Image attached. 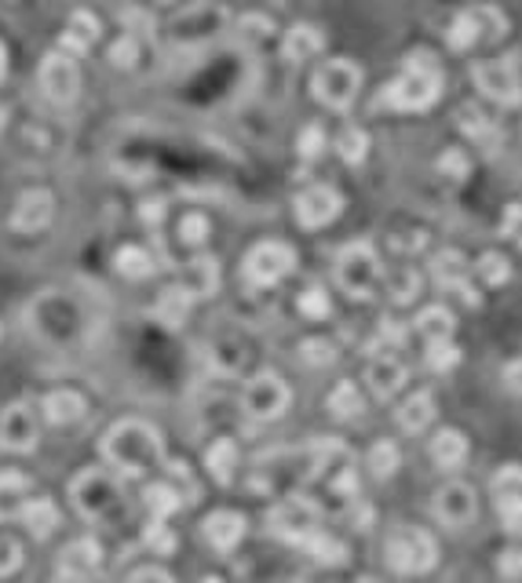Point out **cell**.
I'll use <instances>...</instances> for the list:
<instances>
[{"label":"cell","mask_w":522,"mask_h":583,"mask_svg":"<svg viewBox=\"0 0 522 583\" xmlns=\"http://www.w3.org/2000/svg\"><path fill=\"white\" fill-rule=\"evenodd\" d=\"M99 453L117 478H147L158 463H165V437L147 419H117L99 437Z\"/></svg>","instance_id":"6da1fadb"},{"label":"cell","mask_w":522,"mask_h":583,"mask_svg":"<svg viewBox=\"0 0 522 583\" xmlns=\"http://www.w3.org/2000/svg\"><path fill=\"white\" fill-rule=\"evenodd\" d=\"M70 503L88 525L117 528L128 522V493L125 478H117L110 467H85L70 482Z\"/></svg>","instance_id":"7a4b0ae2"},{"label":"cell","mask_w":522,"mask_h":583,"mask_svg":"<svg viewBox=\"0 0 522 583\" xmlns=\"http://www.w3.org/2000/svg\"><path fill=\"white\" fill-rule=\"evenodd\" d=\"M442 88H446V73H442L439 59L432 51H413V56L402 62V73L395 81L381 88V106L398 113H421L439 102Z\"/></svg>","instance_id":"3957f363"},{"label":"cell","mask_w":522,"mask_h":583,"mask_svg":"<svg viewBox=\"0 0 522 583\" xmlns=\"http://www.w3.org/2000/svg\"><path fill=\"white\" fill-rule=\"evenodd\" d=\"M504 33H508L504 11L493 8V4H475V8H461L450 19L446 45L456 51V56H467V51H475V48L498 45Z\"/></svg>","instance_id":"277c9868"},{"label":"cell","mask_w":522,"mask_h":583,"mask_svg":"<svg viewBox=\"0 0 522 583\" xmlns=\"http://www.w3.org/2000/svg\"><path fill=\"white\" fill-rule=\"evenodd\" d=\"M333 274H336V285H341L351 299H373L384 277L381 256H376V248L370 241H351L336 251Z\"/></svg>","instance_id":"5b68a950"},{"label":"cell","mask_w":522,"mask_h":583,"mask_svg":"<svg viewBox=\"0 0 522 583\" xmlns=\"http://www.w3.org/2000/svg\"><path fill=\"white\" fill-rule=\"evenodd\" d=\"M384 559H387V565L395 569L398 576H424V573H432V569H435L439 547H435V540L424 533V528L398 525L395 533L387 536Z\"/></svg>","instance_id":"8992f818"},{"label":"cell","mask_w":522,"mask_h":583,"mask_svg":"<svg viewBox=\"0 0 522 583\" xmlns=\"http://www.w3.org/2000/svg\"><path fill=\"white\" fill-rule=\"evenodd\" d=\"M358 88H362V70L351 59H325L315 70V77H311L315 99L325 110H336V113L351 110V102L358 99Z\"/></svg>","instance_id":"52a82bcc"},{"label":"cell","mask_w":522,"mask_h":583,"mask_svg":"<svg viewBox=\"0 0 522 583\" xmlns=\"http://www.w3.org/2000/svg\"><path fill=\"white\" fill-rule=\"evenodd\" d=\"M472 81L486 99L501 106H522V56L472 62Z\"/></svg>","instance_id":"ba28073f"},{"label":"cell","mask_w":522,"mask_h":583,"mask_svg":"<svg viewBox=\"0 0 522 583\" xmlns=\"http://www.w3.org/2000/svg\"><path fill=\"white\" fill-rule=\"evenodd\" d=\"M296 270V248L285 241H259L249 248V256L242 263L245 281L253 288H270L285 281Z\"/></svg>","instance_id":"9c48e42d"},{"label":"cell","mask_w":522,"mask_h":583,"mask_svg":"<svg viewBox=\"0 0 522 583\" xmlns=\"http://www.w3.org/2000/svg\"><path fill=\"white\" fill-rule=\"evenodd\" d=\"M289 383L278 373H256L242 391V413L253 423H270L289 408Z\"/></svg>","instance_id":"30bf717a"},{"label":"cell","mask_w":522,"mask_h":583,"mask_svg":"<svg viewBox=\"0 0 522 583\" xmlns=\"http://www.w3.org/2000/svg\"><path fill=\"white\" fill-rule=\"evenodd\" d=\"M267 528L293 547H304V540L318 533V507L304 496H289L267 514Z\"/></svg>","instance_id":"8fae6325"},{"label":"cell","mask_w":522,"mask_h":583,"mask_svg":"<svg viewBox=\"0 0 522 583\" xmlns=\"http://www.w3.org/2000/svg\"><path fill=\"white\" fill-rule=\"evenodd\" d=\"M37 442H41V419H37V408L19 397L0 413V453L26 456L33 453Z\"/></svg>","instance_id":"7c38bea8"},{"label":"cell","mask_w":522,"mask_h":583,"mask_svg":"<svg viewBox=\"0 0 522 583\" xmlns=\"http://www.w3.org/2000/svg\"><path fill=\"white\" fill-rule=\"evenodd\" d=\"M472 263H467L461 251L456 248H446V251H439V256L432 259V277H435V285L446 292V296H456V299H464L467 307H479L482 296H479V288L472 285Z\"/></svg>","instance_id":"4fadbf2b"},{"label":"cell","mask_w":522,"mask_h":583,"mask_svg":"<svg viewBox=\"0 0 522 583\" xmlns=\"http://www.w3.org/2000/svg\"><path fill=\"white\" fill-rule=\"evenodd\" d=\"M344 211V197L341 190L325 187V182H315V187L299 190L296 201H293V216L304 230H322Z\"/></svg>","instance_id":"5bb4252c"},{"label":"cell","mask_w":522,"mask_h":583,"mask_svg":"<svg viewBox=\"0 0 522 583\" xmlns=\"http://www.w3.org/2000/svg\"><path fill=\"white\" fill-rule=\"evenodd\" d=\"M41 91L56 102V106H70L81 96V66L77 59L62 56V51H51L41 62Z\"/></svg>","instance_id":"9a60e30c"},{"label":"cell","mask_w":522,"mask_h":583,"mask_svg":"<svg viewBox=\"0 0 522 583\" xmlns=\"http://www.w3.org/2000/svg\"><path fill=\"white\" fill-rule=\"evenodd\" d=\"M432 511H435V518L446 525V528H461L467 522H475V514H479V496H475V488L472 485H464V482H450V485H442L435 500H432Z\"/></svg>","instance_id":"2e32d148"},{"label":"cell","mask_w":522,"mask_h":583,"mask_svg":"<svg viewBox=\"0 0 522 583\" xmlns=\"http://www.w3.org/2000/svg\"><path fill=\"white\" fill-rule=\"evenodd\" d=\"M56 219V197L48 190H26L11 208V227L19 234H37Z\"/></svg>","instance_id":"e0dca14e"},{"label":"cell","mask_w":522,"mask_h":583,"mask_svg":"<svg viewBox=\"0 0 522 583\" xmlns=\"http://www.w3.org/2000/svg\"><path fill=\"white\" fill-rule=\"evenodd\" d=\"M406 379H410L406 365H402L398 357L387 354V350L373 354L370 368H365V383H370V391H373L376 397H381V402H387V397H395L402 387H406Z\"/></svg>","instance_id":"ac0fdd59"},{"label":"cell","mask_w":522,"mask_h":583,"mask_svg":"<svg viewBox=\"0 0 522 583\" xmlns=\"http://www.w3.org/2000/svg\"><path fill=\"white\" fill-rule=\"evenodd\" d=\"M16 518L26 525V533H30L33 540H51L62 525V514L51 496H26Z\"/></svg>","instance_id":"d6986e66"},{"label":"cell","mask_w":522,"mask_h":583,"mask_svg":"<svg viewBox=\"0 0 522 583\" xmlns=\"http://www.w3.org/2000/svg\"><path fill=\"white\" fill-rule=\"evenodd\" d=\"M245 536V518L238 511H213L201 522V540L213 547L216 554H230Z\"/></svg>","instance_id":"ffe728a7"},{"label":"cell","mask_w":522,"mask_h":583,"mask_svg":"<svg viewBox=\"0 0 522 583\" xmlns=\"http://www.w3.org/2000/svg\"><path fill=\"white\" fill-rule=\"evenodd\" d=\"M41 416L51 427H73V423H81L88 416V402L81 391H70V387H59L45 394L41 402Z\"/></svg>","instance_id":"44dd1931"},{"label":"cell","mask_w":522,"mask_h":583,"mask_svg":"<svg viewBox=\"0 0 522 583\" xmlns=\"http://www.w3.org/2000/svg\"><path fill=\"white\" fill-rule=\"evenodd\" d=\"M99 565H102V547L91 536H81V540H73L59 551L56 573H73V576L91 580L99 573Z\"/></svg>","instance_id":"7402d4cb"},{"label":"cell","mask_w":522,"mask_h":583,"mask_svg":"<svg viewBox=\"0 0 522 583\" xmlns=\"http://www.w3.org/2000/svg\"><path fill=\"white\" fill-rule=\"evenodd\" d=\"M99 41V19L91 16V11H85V8H77L73 16L67 19V30H62V56H70V59H81L85 51Z\"/></svg>","instance_id":"603a6c76"},{"label":"cell","mask_w":522,"mask_h":583,"mask_svg":"<svg viewBox=\"0 0 522 583\" xmlns=\"http://www.w3.org/2000/svg\"><path fill=\"white\" fill-rule=\"evenodd\" d=\"M456 125H461V131L479 146V150H486V154H498L501 150V142H504L501 128L493 125L482 110H475V106H464V110L456 113Z\"/></svg>","instance_id":"cb8c5ba5"},{"label":"cell","mask_w":522,"mask_h":583,"mask_svg":"<svg viewBox=\"0 0 522 583\" xmlns=\"http://www.w3.org/2000/svg\"><path fill=\"white\" fill-rule=\"evenodd\" d=\"M179 288L187 292V296H190L194 303L216 296V288H219V263H216L213 256H198L187 270H183Z\"/></svg>","instance_id":"d4e9b609"},{"label":"cell","mask_w":522,"mask_h":583,"mask_svg":"<svg viewBox=\"0 0 522 583\" xmlns=\"http://www.w3.org/2000/svg\"><path fill=\"white\" fill-rule=\"evenodd\" d=\"M322 48H325L322 30L318 26H307V22L293 26V30L282 37V59L285 62H311Z\"/></svg>","instance_id":"484cf974"},{"label":"cell","mask_w":522,"mask_h":583,"mask_svg":"<svg viewBox=\"0 0 522 583\" xmlns=\"http://www.w3.org/2000/svg\"><path fill=\"white\" fill-rule=\"evenodd\" d=\"M238 442L234 437H216L213 445L205 448V471L213 474L219 485H234V474H238Z\"/></svg>","instance_id":"4316f807"},{"label":"cell","mask_w":522,"mask_h":583,"mask_svg":"<svg viewBox=\"0 0 522 583\" xmlns=\"http://www.w3.org/2000/svg\"><path fill=\"white\" fill-rule=\"evenodd\" d=\"M435 413H439V408H435L432 391H416V394H410L406 402L398 405L395 419H398V427L406 434H421L424 427H432Z\"/></svg>","instance_id":"83f0119b"},{"label":"cell","mask_w":522,"mask_h":583,"mask_svg":"<svg viewBox=\"0 0 522 583\" xmlns=\"http://www.w3.org/2000/svg\"><path fill=\"white\" fill-rule=\"evenodd\" d=\"M427 453H432L435 467H442V471H456V467H461V463L467 460V437H464L461 431L446 427V431H439V434L432 437V445H427Z\"/></svg>","instance_id":"f1b7e54d"},{"label":"cell","mask_w":522,"mask_h":583,"mask_svg":"<svg viewBox=\"0 0 522 583\" xmlns=\"http://www.w3.org/2000/svg\"><path fill=\"white\" fill-rule=\"evenodd\" d=\"M114 270L128 277V281H147V277L158 274V259H154L142 245H125V248H117Z\"/></svg>","instance_id":"f546056e"},{"label":"cell","mask_w":522,"mask_h":583,"mask_svg":"<svg viewBox=\"0 0 522 583\" xmlns=\"http://www.w3.org/2000/svg\"><path fill=\"white\" fill-rule=\"evenodd\" d=\"M30 474L26 471H0V525L16 518L22 500L30 496Z\"/></svg>","instance_id":"4dcf8cb0"},{"label":"cell","mask_w":522,"mask_h":583,"mask_svg":"<svg viewBox=\"0 0 522 583\" xmlns=\"http://www.w3.org/2000/svg\"><path fill=\"white\" fill-rule=\"evenodd\" d=\"M142 503H147L154 522H168L183 507V493L173 482H150L147 488H142Z\"/></svg>","instance_id":"1f68e13d"},{"label":"cell","mask_w":522,"mask_h":583,"mask_svg":"<svg viewBox=\"0 0 522 583\" xmlns=\"http://www.w3.org/2000/svg\"><path fill=\"white\" fill-rule=\"evenodd\" d=\"M190 307H194V299H190L179 285H173V288H165L161 296H158V307H154V317H158V322H161L165 328H179V325L190 317Z\"/></svg>","instance_id":"d6a6232c"},{"label":"cell","mask_w":522,"mask_h":583,"mask_svg":"<svg viewBox=\"0 0 522 583\" xmlns=\"http://www.w3.org/2000/svg\"><path fill=\"white\" fill-rule=\"evenodd\" d=\"M453 328H456V317L446 307H424L416 314V333L424 336V343H442V339H453Z\"/></svg>","instance_id":"836d02e7"},{"label":"cell","mask_w":522,"mask_h":583,"mask_svg":"<svg viewBox=\"0 0 522 583\" xmlns=\"http://www.w3.org/2000/svg\"><path fill=\"white\" fill-rule=\"evenodd\" d=\"M325 408H329V416L336 419H358L365 413V402H362V391H358V383H351V379H341L333 387L329 394V402H325Z\"/></svg>","instance_id":"e575fe53"},{"label":"cell","mask_w":522,"mask_h":583,"mask_svg":"<svg viewBox=\"0 0 522 583\" xmlns=\"http://www.w3.org/2000/svg\"><path fill=\"white\" fill-rule=\"evenodd\" d=\"M299 551H307L311 559L322 562V565H344L347 562V547H344V543L336 540V536H325L322 528H318V533H311Z\"/></svg>","instance_id":"d590c367"},{"label":"cell","mask_w":522,"mask_h":583,"mask_svg":"<svg viewBox=\"0 0 522 583\" xmlns=\"http://www.w3.org/2000/svg\"><path fill=\"white\" fill-rule=\"evenodd\" d=\"M475 274L479 281H486L490 288H501L512 281V259H508L504 251H482L475 263Z\"/></svg>","instance_id":"8d00e7d4"},{"label":"cell","mask_w":522,"mask_h":583,"mask_svg":"<svg viewBox=\"0 0 522 583\" xmlns=\"http://www.w3.org/2000/svg\"><path fill=\"white\" fill-rule=\"evenodd\" d=\"M296 310L304 314L307 322H325V317L333 314L329 288H325V285H307V288L296 296Z\"/></svg>","instance_id":"74e56055"},{"label":"cell","mask_w":522,"mask_h":583,"mask_svg":"<svg viewBox=\"0 0 522 583\" xmlns=\"http://www.w3.org/2000/svg\"><path fill=\"white\" fill-rule=\"evenodd\" d=\"M336 154H341L344 165H362L365 154H370V136L358 125H347L341 136H336Z\"/></svg>","instance_id":"f35d334b"},{"label":"cell","mask_w":522,"mask_h":583,"mask_svg":"<svg viewBox=\"0 0 522 583\" xmlns=\"http://www.w3.org/2000/svg\"><path fill=\"white\" fill-rule=\"evenodd\" d=\"M490 493L493 503H508V500H522V467L519 463H508L490 478Z\"/></svg>","instance_id":"ab89813d"},{"label":"cell","mask_w":522,"mask_h":583,"mask_svg":"<svg viewBox=\"0 0 522 583\" xmlns=\"http://www.w3.org/2000/svg\"><path fill=\"white\" fill-rule=\"evenodd\" d=\"M424 365L432 368V373H453V368L461 365V347H456L453 339L427 343V350H424Z\"/></svg>","instance_id":"60d3db41"},{"label":"cell","mask_w":522,"mask_h":583,"mask_svg":"<svg viewBox=\"0 0 522 583\" xmlns=\"http://www.w3.org/2000/svg\"><path fill=\"white\" fill-rule=\"evenodd\" d=\"M370 471H373V478H391V474L398 471V463H402V456H398V445L395 442H376L373 448H370Z\"/></svg>","instance_id":"b9f144b4"},{"label":"cell","mask_w":522,"mask_h":583,"mask_svg":"<svg viewBox=\"0 0 522 583\" xmlns=\"http://www.w3.org/2000/svg\"><path fill=\"white\" fill-rule=\"evenodd\" d=\"M142 543L154 551V554H176V543H179V536H176V528L168 525V522H147V528H142Z\"/></svg>","instance_id":"7bdbcfd3"},{"label":"cell","mask_w":522,"mask_h":583,"mask_svg":"<svg viewBox=\"0 0 522 583\" xmlns=\"http://www.w3.org/2000/svg\"><path fill=\"white\" fill-rule=\"evenodd\" d=\"M299 362H304L307 368H329L336 362V347L329 339L311 336V339L299 343Z\"/></svg>","instance_id":"ee69618b"},{"label":"cell","mask_w":522,"mask_h":583,"mask_svg":"<svg viewBox=\"0 0 522 583\" xmlns=\"http://www.w3.org/2000/svg\"><path fill=\"white\" fill-rule=\"evenodd\" d=\"M208 234H213V223L201 211H187V216L179 219V241L190 245V248H201L208 241Z\"/></svg>","instance_id":"f6af8a7d"},{"label":"cell","mask_w":522,"mask_h":583,"mask_svg":"<svg viewBox=\"0 0 522 583\" xmlns=\"http://www.w3.org/2000/svg\"><path fill=\"white\" fill-rule=\"evenodd\" d=\"M387 292H391V299H395L398 307H406V303H413L416 296H421V274H416V270H398L387 281Z\"/></svg>","instance_id":"bcb514c9"},{"label":"cell","mask_w":522,"mask_h":583,"mask_svg":"<svg viewBox=\"0 0 522 583\" xmlns=\"http://www.w3.org/2000/svg\"><path fill=\"white\" fill-rule=\"evenodd\" d=\"M325 131L322 125H307L304 131H299V139H296V154L304 157V161H318V157L325 154Z\"/></svg>","instance_id":"7dc6e473"},{"label":"cell","mask_w":522,"mask_h":583,"mask_svg":"<svg viewBox=\"0 0 522 583\" xmlns=\"http://www.w3.org/2000/svg\"><path fill=\"white\" fill-rule=\"evenodd\" d=\"M22 562H26L22 543H19V540H11V536H0V580L16 576L19 569H22Z\"/></svg>","instance_id":"c3c4849f"},{"label":"cell","mask_w":522,"mask_h":583,"mask_svg":"<svg viewBox=\"0 0 522 583\" xmlns=\"http://www.w3.org/2000/svg\"><path fill=\"white\" fill-rule=\"evenodd\" d=\"M139 59V41L132 33H125V37H117V45L110 48V62L117 66V70H132Z\"/></svg>","instance_id":"681fc988"},{"label":"cell","mask_w":522,"mask_h":583,"mask_svg":"<svg viewBox=\"0 0 522 583\" xmlns=\"http://www.w3.org/2000/svg\"><path fill=\"white\" fill-rule=\"evenodd\" d=\"M501 234L512 241L515 248H522V205H508L501 216Z\"/></svg>","instance_id":"f907efd6"},{"label":"cell","mask_w":522,"mask_h":583,"mask_svg":"<svg viewBox=\"0 0 522 583\" xmlns=\"http://www.w3.org/2000/svg\"><path fill=\"white\" fill-rule=\"evenodd\" d=\"M498 514H501V525L508 528V533L522 540V500L498 503Z\"/></svg>","instance_id":"816d5d0a"},{"label":"cell","mask_w":522,"mask_h":583,"mask_svg":"<svg viewBox=\"0 0 522 583\" xmlns=\"http://www.w3.org/2000/svg\"><path fill=\"white\" fill-rule=\"evenodd\" d=\"M329 485H333V493H336V496H344V500H358V478H355V471H351V463H344V471H341V474H333Z\"/></svg>","instance_id":"f5cc1de1"},{"label":"cell","mask_w":522,"mask_h":583,"mask_svg":"<svg viewBox=\"0 0 522 583\" xmlns=\"http://www.w3.org/2000/svg\"><path fill=\"white\" fill-rule=\"evenodd\" d=\"M467 157H464V150H442V157H439V171H446V176H453V179H464L467 176Z\"/></svg>","instance_id":"db71d44e"},{"label":"cell","mask_w":522,"mask_h":583,"mask_svg":"<svg viewBox=\"0 0 522 583\" xmlns=\"http://www.w3.org/2000/svg\"><path fill=\"white\" fill-rule=\"evenodd\" d=\"M498 569L504 580H522V547H508L498 554Z\"/></svg>","instance_id":"11a10c76"},{"label":"cell","mask_w":522,"mask_h":583,"mask_svg":"<svg viewBox=\"0 0 522 583\" xmlns=\"http://www.w3.org/2000/svg\"><path fill=\"white\" fill-rule=\"evenodd\" d=\"M501 383L512 397H522V357H512V362L501 368Z\"/></svg>","instance_id":"9f6ffc18"},{"label":"cell","mask_w":522,"mask_h":583,"mask_svg":"<svg viewBox=\"0 0 522 583\" xmlns=\"http://www.w3.org/2000/svg\"><path fill=\"white\" fill-rule=\"evenodd\" d=\"M128 583H176V580L161 565H142V569H136L132 576H128Z\"/></svg>","instance_id":"6f0895ef"},{"label":"cell","mask_w":522,"mask_h":583,"mask_svg":"<svg viewBox=\"0 0 522 583\" xmlns=\"http://www.w3.org/2000/svg\"><path fill=\"white\" fill-rule=\"evenodd\" d=\"M347 522L355 528H370L373 525V507L370 503H351L347 507Z\"/></svg>","instance_id":"680465c9"},{"label":"cell","mask_w":522,"mask_h":583,"mask_svg":"<svg viewBox=\"0 0 522 583\" xmlns=\"http://www.w3.org/2000/svg\"><path fill=\"white\" fill-rule=\"evenodd\" d=\"M161 216H165V205H161V201H154V205L147 201V205H142V219H147L150 227H158Z\"/></svg>","instance_id":"91938a15"},{"label":"cell","mask_w":522,"mask_h":583,"mask_svg":"<svg viewBox=\"0 0 522 583\" xmlns=\"http://www.w3.org/2000/svg\"><path fill=\"white\" fill-rule=\"evenodd\" d=\"M51 583H91V580L73 576V573H56V576H51Z\"/></svg>","instance_id":"94428289"},{"label":"cell","mask_w":522,"mask_h":583,"mask_svg":"<svg viewBox=\"0 0 522 583\" xmlns=\"http://www.w3.org/2000/svg\"><path fill=\"white\" fill-rule=\"evenodd\" d=\"M355 583H376V580H373V576H358Z\"/></svg>","instance_id":"6125c7cd"},{"label":"cell","mask_w":522,"mask_h":583,"mask_svg":"<svg viewBox=\"0 0 522 583\" xmlns=\"http://www.w3.org/2000/svg\"><path fill=\"white\" fill-rule=\"evenodd\" d=\"M4 117H8V113H4V106H0V125H4Z\"/></svg>","instance_id":"be15d7a7"},{"label":"cell","mask_w":522,"mask_h":583,"mask_svg":"<svg viewBox=\"0 0 522 583\" xmlns=\"http://www.w3.org/2000/svg\"><path fill=\"white\" fill-rule=\"evenodd\" d=\"M201 583H219V580H201Z\"/></svg>","instance_id":"e7e4bbea"}]
</instances>
